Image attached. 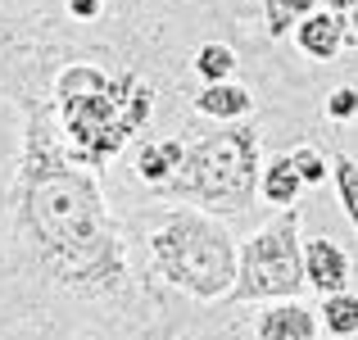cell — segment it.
<instances>
[{
    "label": "cell",
    "mask_w": 358,
    "mask_h": 340,
    "mask_svg": "<svg viewBox=\"0 0 358 340\" xmlns=\"http://www.w3.org/2000/svg\"><path fill=\"white\" fill-rule=\"evenodd\" d=\"M18 195L23 227L32 232L55 281L78 295H114L127 277V254L105 213L100 186L87 164L50 146L41 122L27 127Z\"/></svg>",
    "instance_id": "cell-1"
},
{
    "label": "cell",
    "mask_w": 358,
    "mask_h": 340,
    "mask_svg": "<svg viewBox=\"0 0 358 340\" xmlns=\"http://www.w3.org/2000/svg\"><path fill=\"white\" fill-rule=\"evenodd\" d=\"M55 109L69 136V155L91 173L109 164L155 113V91L141 87L136 73L109 78L96 64H69L55 78Z\"/></svg>",
    "instance_id": "cell-2"
},
{
    "label": "cell",
    "mask_w": 358,
    "mask_h": 340,
    "mask_svg": "<svg viewBox=\"0 0 358 340\" xmlns=\"http://www.w3.org/2000/svg\"><path fill=\"white\" fill-rule=\"evenodd\" d=\"M150 254L155 268L168 286L186 290L200 304L227 299L241 272V254L231 245L227 227L213 222L209 209L204 213H173L155 236H150Z\"/></svg>",
    "instance_id": "cell-3"
},
{
    "label": "cell",
    "mask_w": 358,
    "mask_h": 340,
    "mask_svg": "<svg viewBox=\"0 0 358 340\" xmlns=\"http://www.w3.org/2000/svg\"><path fill=\"white\" fill-rule=\"evenodd\" d=\"M263 182V141L254 127H227L186 150L177 177L164 186L168 195L195 200L209 213H236L250 204Z\"/></svg>",
    "instance_id": "cell-4"
},
{
    "label": "cell",
    "mask_w": 358,
    "mask_h": 340,
    "mask_svg": "<svg viewBox=\"0 0 358 340\" xmlns=\"http://www.w3.org/2000/svg\"><path fill=\"white\" fill-rule=\"evenodd\" d=\"M308 286L304 277V245H299V209H281V218L245 241L241 250V272L227 299L254 304V299H299Z\"/></svg>",
    "instance_id": "cell-5"
},
{
    "label": "cell",
    "mask_w": 358,
    "mask_h": 340,
    "mask_svg": "<svg viewBox=\"0 0 358 340\" xmlns=\"http://www.w3.org/2000/svg\"><path fill=\"white\" fill-rule=\"evenodd\" d=\"M345 23H350V18H345L341 9H308L295 27L299 50H304L308 59H336L341 45H345Z\"/></svg>",
    "instance_id": "cell-6"
},
{
    "label": "cell",
    "mask_w": 358,
    "mask_h": 340,
    "mask_svg": "<svg viewBox=\"0 0 358 340\" xmlns=\"http://www.w3.org/2000/svg\"><path fill=\"white\" fill-rule=\"evenodd\" d=\"M304 277L317 295H336V290H345V281H350V259H345V250L336 241L317 236V241L304 245Z\"/></svg>",
    "instance_id": "cell-7"
},
{
    "label": "cell",
    "mask_w": 358,
    "mask_h": 340,
    "mask_svg": "<svg viewBox=\"0 0 358 340\" xmlns=\"http://www.w3.org/2000/svg\"><path fill=\"white\" fill-rule=\"evenodd\" d=\"M259 340H317V318L299 299H272L259 313Z\"/></svg>",
    "instance_id": "cell-8"
},
{
    "label": "cell",
    "mask_w": 358,
    "mask_h": 340,
    "mask_svg": "<svg viewBox=\"0 0 358 340\" xmlns=\"http://www.w3.org/2000/svg\"><path fill=\"white\" fill-rule=\"evenodd\" d=\"M182 159H186L182 141H145V146H141V155H136V177L145 186H159V191H164V186L177 177Z\"/></svg>",
    "instance_id": "cell-9"
},
{
    "label": "cell",
    "mask_w": 358,
    "mask_h": 340,
    "mask_svg": "<svg viewBox=\"0 0 358 340\" xmlns=\"http://www.w3.org/2000/svg\"><path fill=\"white\" fill-rule=\"evenodd\" d=\"M195 109L204 113V118H218V122H227V118H245V113L254 109V96L245 87H236V82H204V91L195 96Z\"/></svg>",
    "instance_id": "cell-10"
},
{
    "label": "cell",
    "mask_w": 358,
    "mask_h": 340,
    "mask_svg": "<svg viewBox=\"0 0 358 340\" xmlns=\"http://www.w3.org/2000/svg\"><path fill=\"white\" fill-rule=\"evenodd\" d=\"M304 186H308V182L299 177V168L290 164V155H281V159H272V164H263L259 191H263V200H268V204H277V209H290V204H299Z\"/></svg>",
    "instance_id": "cell-11"
},
{
    "label": "cell",
    "mask_w": 358,
    "mask_h": 340,
    "mask_svg": "<svg viewBox=\"0 0 358 340\" xmlns=\"http://www.w3.org/2000/svg\"><path fill=\"white\" fill-rule=\"evenodd\" d=\"M322 323L331 336H354L358 332V295H350V290L322 295Z\"/></svg>",
    "instance_id": "cell-12"
},
{
    "label": "cell",
    "mask_w": 358,
    "mask_h": 340,
    "mask_svg": "<svg viewBox=\"0 0 358 340\" xmlns=\"http://www.w3.org/2000/svg\"><path fill=\"white\" fill-rule=\"evenodd\" d=\"M195 73H200L204 82H227L231 73H236V50L222 41H204L200 55H195Z\"/></svg>",
    "instance_id": "cell-13"
},
{
    "label": "cell",
    "mask_w": 358,
    "mask_h": 340,
    "mask_svg": "<svg viewBox=\"0 0 358 340\" xmlns=\"http://www.w3.org/2000/svg\"><path fill=\"white\" fill-rule=\"evenodd\" d=\"M331 177H336V191H341L345 213H350V222L358 227V164L350 155H336L331 159Z\"/></svg>",
    "instance_id": "cell-14"
},
{
    "label": "cell",
    "mask_w": 358,
    "mask_h": 340,
    "mask_svg": "<svg viewBox=\"0 0 358 340\" xmlns=\"http://www.w3.org/2000/svg\"><path fill=\"white\" fill-rule=\"evenodd\" d=\"M263 9H268V36H286V27L317 9V0H263Z\"/></svg>",
    "instance_id": "cell-15"
},
{
    "label": "cell",
    "mask_w": 358,
    "mask_h": 340,
    "mask_svg": "<svg viewBox=\"0 0 358 340\" xmlns=\"http://www.w3.org/2000/svg\"><path fill=\"white\" fill-rule=\"evenodd\" d=\"M290 164L299 168V177H304L308 186H322V182H327V173H331V168H327V159L317 155L313 146H295V150H290Z\"/></svg>",
    "instance_id": "cell-16"
},
{
    "label": "cell",
    "mask_w": 358,
    "mask_h": 340,
    "mask_svg": "<svg viewBox=\"0 0 358 340\" xmlns=\"http://www.w3.org/2000/svg\"><path fill=\"white\" fill-rule=\"evenodd\" d=\"M354 113H358V91H354V87H336L331 96H327V118L350 122Z\"/></svg>",
    "instance_id": "cell-17"
},
{
    "label": "cell",
    "mask_w": 358,
    "mask_h": 340,
    "mask_svg": "<svg viewBox=\"0 0 358 340\" xmlns=\"http://www.w3.org/2000/svg\"><path fill=\"white\" fill-rule=\"evenodd\" d=\"M105 9V0H69V14L73 18H96Z\"/></svg>",
    "instance_id": "cell-18"
},
{
    "label": "cell",
    "mask_w": 358,
    "mask_h": 340,
    "mask_svg": "<svg viewBox=\"0 0 358 340\" xmlns=\"http://www.w3.org/2000/svg\"><path fill=\"white\" fill-rule=\"evenodd\" d=\"M322 5H327V9H341V14H350L358 0H322Z\"/></svg>",
    "instance_id": "cell-19"
},
{
    "label": "cell",
    "mask_w": 358,
    "mask_h": 340,
    "mask_svg": "<svg viewBox=\"0 0 358 340\" xmlns=\"http://www.w3.org/2000/svg\"><path fill=\"white\" fill-rule=\"evenodd\" d=\"M350 23H354V32H358V5L350 9Z\"/></svg>",
    "instance_id": "cell-20"
}]
</instances>
